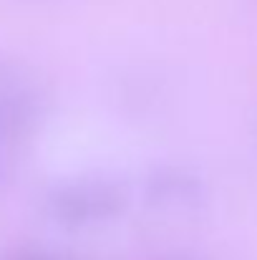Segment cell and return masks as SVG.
<instances>
[{"label":"cell","mask_w":257,"mask_h":260,"mask_svg":"<svg viewBox=\"0 0 257 260\" xmlns=\"http://www.w3.org/2000/svg\"><path fill=\"white\" fill-rule=\"evenodd\" d=\"M20 260H56V258H48V255H28V258H20Z\"/></svg>","instance_id":"6da1fadb"}]
</instances>
